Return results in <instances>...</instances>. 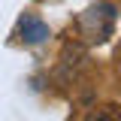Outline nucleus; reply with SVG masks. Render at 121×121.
<instances>
[{
    "label": "nucleus",
    "instance_id": "2",
    "mask_svg": "<svg viewBox=\"0 0 121 121\" xmlns=\"http://www.w3.org/2000/svg\"><path fill=\"white\" fill-rule=\"evenodd\" d=\"M85 121H121V109H118V106H112V103L97 106V109H94Z\"/></svg>",
    "mask_w": 121,
    "mask_h": 121
},
{
    "label": "nucleus",
    "instance_id": "1",
    "mask_svg": "<svg viewBox=\"0 0 121 121\" xmlns=\"http://www.w3.org/2000/svg\"><path fill=\"white\" fill-rule=\"evenodd\" d=\"M18 30H21V39H24V43H30V45L43 43L45 36H48V27H45L36 15H24V18L18 21Z\"/></svg>",
    "mask_w": 121,
    "mask_h": 121
},
{
    "label": "nucleus",
    "instance_id": "3",
    "mask_svg": "<svg viewBox=\"0 0 121 121\" xmlns=\"http://www.w3.org/2000/svg\"><path fill=\"white\" fill-rule=\"evenodd\" d=\"M118 73H121V58H118Z\"/></svg>",
    "mask_w": 121,
    "mask_h": 121
}]
</instances>
